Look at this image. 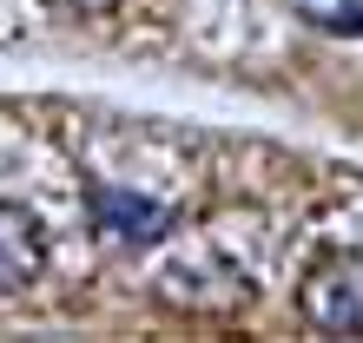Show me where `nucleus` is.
I'll list each match as a JSON object with an SVG mask.
<instances>
[{
	"mask_svg": "<svg viewBox=\"0 0 363 343\" xmlns=\"http://www.w3.org/2000/svg\"><path fill=\"white\" fill-rule=\"evenodd\" d=\"M297 304H304L311 330H324V337H363V251H324L304 271Z\"/></svg>",
	"mask_w": 363,
	"mask_h": 343,
	"instance_id": "obj_1",
	"label": "nucleus"
},
{
	"mask_svg": "<svg viewBox=\"0 0 363 343\" xmlns=\"http://www.w3.org/2000/svg\"><path fill=\"white\" fill-rule=\"evenodd\" d=\"M86 211H93V231H106L113 244L125 251H145L172 231V211L152 205V198H133V191L106 185V179H86Z\"/></svg>",
	"mask_w": 363,
	"mask_h": 343,
	"instance_id": "obj_2",
	"label": "nucleus"
},
{
	"mask_svg": "<svg viewBox=\"0 0 363 343\" xmlns=\"http://www.w3.org/2000/svg\"><path fill=\"white\" fill-rule=\"evenodd\" d=\"M47 264V231L27 205H0V297H20Z\"/></svg>",
	"mask_w": 363,
	"mask_h": 343,
	"instance_id": "obj_3",
	"label": "nucleus"
},
{
	"mask_svg": "<svg viewBox=\"0 0 363 343\" xmlns=\"http://www.w3.org/2000/svg\"><path fill=\"white\" fill-rule=\"evenodd\" d=\"M291 7L304 13L317 33H350V40L363 33V0H291Z\"/></svg>",
	"mask_w": 363,
	"mask_h": 343,
	"instance_id": "obj_4",
	"label": "nucleus"
},
{
	"mask_svg": "<svg viewBox=\"0 0 363 343\" xmlns=\"http://www.w3.org/2000/svg\"><path fill=\"white\" fill-rule=\"evenodd\" d=\"M53 13H113L119 0H47Z\"/></svg>",
	"mask_w": 363,
	"mask_h": 343,
	"instance_id": "obj_5",
	"label": "nucleus"
}]
</instances>
